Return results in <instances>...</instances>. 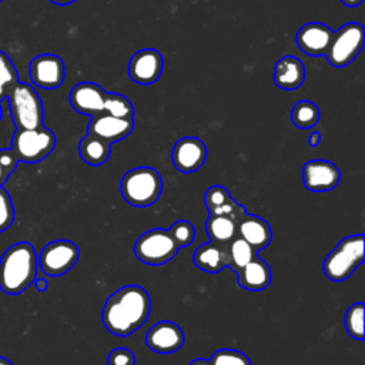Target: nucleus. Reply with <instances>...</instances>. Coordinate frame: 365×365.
<instances>
[{
	"label": "nucleus",
	"instance_id": "nucleus-1",
	"mask_svg": "<svg viewBox=\"0 0 365 365\" xmlns=\"http://www.w3.org/2000/svg\"><path fill=\"white\" fill-rule=\"evenodd\" d=\"M150 311L148 292L140 285H125L107 298L101 321L108 332L125 338L147 321Z\"/></svg>",
	"mask_w": 365,
	"mask_h": 365
},
{
	"label": "nucleus",
	"instance_id": "nucleus-2",
	"mask_svg": "<svg viewBox=\"0 0 365 365\" xmlns=\"http://www.w3.org/2000/svg\"><path fill=\"white\" fill-rule=\"evenodd\" d=\"M37 268L34 247L26 241L13 244L0 258V289L9 295L21 294L36 279Z\"/></svg>",
	"mask_w": 365,
	"mask_h": 365
},
{
	"label": "nucleus",
	"instance_id": "nucleus-3",
	"mask_svg": "<svg viewBox=\"0 0 365 365\" xmlns=\"http://www.w3.org/2000/svg\"><path fill=\"white\" fill-rule=\"evenodd\" d=\"M163 180L153 167H137L127 171L120 181V192L133 207L153 205L161 195Z\"/></svg>",
	"mask_w": 365,
	"mask_h": 365
},
{
	"label": "nucleus",
	"instance_id": "nucleus-4",
	"mask_svg": "<svg viewBox=\"0 0 365 365\" xmlns=\"http://www.w3.org/2000/svg\"><path fill=\"white\" fill-rule=\"evenodd\" d=\"M6 98L16 128L30 130L43 125V103L34 87L19 80L10 87Z\"/></svg>",
	"mask_w": 365,
	"mask_h": 365
},
{
	"label": "nucleus",
	"instance_id": "nucleus-5",
	"mask_svg": "<svg viewBox=\"0 0 365 365\" xmlns=\"http://www.w3.org/2000/svg\"><path fill=\"white\" fill-rule=\"evenodd\" d=\"M364 261V235L341 240L324 259V274L334 282L345 281Z\"/></svg>",
	"mask_w": 365,
	"mask_h": 365
},
{
	"label": "nucleus",
	"instance_id": "nucleus-6",
	"mask_svg": "<svg viewBox=\"0 0 365 365\" xmlns=\"http://www.w3.org/2000/svg\"><path fill=\"white\" fill-rule=\"evenodd\" d=\"M56 147L54 133L41 125L30 130L16 128L11 138V150L19 161L38 163L44 160Z\"/></svg>",
	"mask_w": 365,
	"mask_h": 365
},
{
	"label": "nucleus",
	"instance_id": "nucleus-7",
	"mask_svg": "<svg viewBox=\"0 0 365 365\" xmlns=\"http://www.w3.org/2000/svg\"><path fill=\"white\" fill-rule=\"evenodd\" d=\"M364 26L349 21L334 31L331 44L325 53L327 61L334 67H345L356 58L364 47Z\"/></svg>",
	"mask_w": 365,
	"mask_h": 365
},
{
	"label": "nucleus",
	"instance_id": "nucleus-8",
	"mask_svg": "<svg viewBox=\"0 0 365 365\" xmlns=\"http://www.w3.org/2000/svg\"><path fill=\"white\" fill-rule=\"evenodd\" d=\"M178 250L168 230L163 228L145 231L134 244V255L148 265H163L171 261Z\"/></svg>",
	"mask_w": 365,
	"mask_h": 365
},
{
	"label": "nucleus",
	"instance_id": "nucleus-9",
	"mask_svg": "<svg viewBox=\"0 0 365 365\" xmlns=\"http://www.w3.org/2000/svg\"><path fill=\"white\" fill-rule=\"evenodd\" d=\"M78 247L73 241L56 240L43 247L37 261L46 275L58 277L68 272L78 261Z\"/></svg>",
	"mask_w": 365,
	"mask_h": 365
},
{
	"label": "nucleus",
	"instance_id": "nucleus-10",
	"mask_svg": "<svg viewBox=\"0 0 365 365\" xmlns=\"http://www.w3.org/2000/svg\"><path fill=\"white\" fill-rule=\"evenodd\" d=\"M30 78L40 88L53 90L63 84L66 66L61 57L56 54H40L30 61Z\"/></svg>",
	"mask_w": 365,
	"mask_h": 365
},
{
	"label": "nucleus",
	"instance_id": "nucleus-11",
	"mask_svg": "<svg viewBox=\"0 0 365 365\" xmlns=\"http://www.w3.org/2000/svg\"><path fill=\"white\" fill-rule=\"evenodd\" d=\"M163 54L155 48H143L133 54L128 64L130 78L141 86L154 84L163 73Z\"/></svg>",
	"mask_w": 365,
	"mask_h": 365
},
{
	"label": "nucleus",
	"instance_id": "nucleus-12",
	"mask_svg": "<svg viewBox=\"0 0 365 365\" xmlns=\"http://www.w3.org/2000/svg\"><path fill=\"white\" fill-rule=\"evenodd\" d=\"M341 180L338 167L327 160H311L302 167V181L307 190L324 192L334 190Z\"/></svg>",
	"mask_w": 365,
	"mask_h": 365
},
{
	"label": "nucleus",
	"instance_id": "nucleus-13",
	"mask_svg": "<svg viewBox=\"0 0 365 365\" xmlns=\"http://www.w3.org/2000/svg\"><path fill=\"white\" fill-rule=\"evenodd\" d=\"M171 160L174 167L181 173H194L207 160V147L197 137L180 138L171 151Z\"/></svg>",
	"mask_w": 365,
	"mask_h": 365
},
{
	"label": "nucleus",
	"instance_id": "nucleus-14",
	"mask_svg": "<svg viewBox=\"0 0 365 365\" xmlns=\"http://www.w3.org/2000/svg\"><path fill=\"white\" fill-rule=\"evenodd\" d=\"M184 341L182 329L171 321H160L145 334V345L157 354H173L184 345Z\"/></svg>",
	"mask_w": 365,
	"mask_h": 365
},
{
	"label": "nucleus",
	"instance_id": "nucleus-15",
	"mask_svg": "<svg viewBox=\"0 0 365 365\" xmlns=\"http://www.w3.org/2000/svg\"><path fill=\"white\" fill-rule=\"evenodd\" d=\"M107 91L91 81L77 83L70 91L71 107L84 115L94 117L104 111V100Z\"/></svg>",
	"mask_w": 365,
	"mask_h": 365
},
{
	"label": "nucleus",
	"instance_id": "nucleus-16",
	"mask_svg": "<svg viewBox=\"0 0 365 365\" xmlns=\"http://www.w3.org/2000/svg\"><path fill=\"white\" fill-rule=\"evenodd\" d=\"M332 37L334 30H331V27L319 21H311L304 24L298 30L295 41L301 51H304L308 56L318 57L325 56Z\"/></svg>",
	"mask_w": 365,
	"mask_h": 365
},
{
	"label": "nucleus",
	"instance_id": "nucleus-17",
	"mask_svg": "<svg viewBox=\"0 0 365 365\" xmlns=\"http://www.w3.org/2000/svg\"><path fill=\"white\" fill-rule=\"evenodd\" d=\"M133 128L134 118H118L103 111L91 117L87 127V133L113 144L130 135Z\"/></svg>",
	"mask_w": 365,
	"mask_h": 365
},
{
	"label": "nucleus",
	"instance_id": "nucleus-18",
	"mask_svg": "<svg viewBox=\"0 0 365 365\" xmlns=\"http://www.w3.org/2000/svg\"><path fill=\"white\" fill-rule=\"evenodd\" d=\"M237 234L244 241H247L255 252L267 248L272 238L269 224L264 218L248 212H245L240 220Z\"/></svg>",
	"mask_w": 365,
	"mask_h": 365
},
{
	"label": "nucleus",
	"instance_id": "nucleus-19",
	"mask_svg": "<svg viewBox=\"0 0 365 365\" xmlns=\"http://www.w3.org/2000/svg\"><path fill=\"white\" fill-rule=\"evenodd\" d=\"M274 84L282 90H295L305 80L304 63L294 56L281 57L274 67Z\"/></svg>",
	"mask_w": 365,
	"mask_h": 365
},
{
	"label": "nucleus",
	"instance_id": "nucleus-20",
	"mask_svg": "<svg viewBox=\"0 0 365 365\" xmlns=\"http://www.w3.org/2000/svg\"><path fill=\"white\" fill-rule=\"evenodd\" d=\"M237 284L248 291H262L265 289L271 282V269L268 264L254 257L247 265H244L237 272Z\"/></svg>",
	"mask_w": 365,
	"mask_h": 365
},
{
	"label": "nucleus",
	"instance_id": "nucleus-21",
	"mask_svg": "<svg viewBox=\"0 0 365 365\" xmlns=\"http://www.w3.org/2000/svg\"><path fill=\"white\" fill-rule=\"evenodd\" d=\"M227 247L228 245H220L212 241L205 242L195 250L192 261L201 271H205L208 274H217L228 267Z\"/></svg>",
	"mask_w": 365,
	"mask_h": 365
},
{
	"label": "nucleus",
	"instance_id": "nucleus-22",
	"mask_svg": "<svg viewBox=\"0 0 365 365\" xmlns=\"http://www.w3.org/2000/svg\"><path fill=\"white\" fill-rule=\"evenodd\" d=\"M242 217L210 214L205 222V231L210 240L220 245H228L235 237H238L237 228Z\"/></svg>",
	"mask_w": 365,
	"mask_h": 365
},
{
	"label": "nucleus",
	"instance_id": "nucleus-23",
	"mask_svg": "<svg viewBox=\"0 0 365 365\" xmlns=\"http://www.w3.org/2000/svg\"><path fill=\"white\" fill-rule=\"evenodd\" d=\"M110 150H111L110 143L88 133L86 134V137L81 138L78 144V154L81 160L93 167L103 165L110 157Z\"/></svg>",
	"mask_w": 365,
	"mask_h": 365
},
{
	"label": "nucleus",
	"instance_id": "nucleus-24",
	"mask_svg": "<svg viewBox=\"0 0 365 365\" xmlns=\"http://www.w3.org/2000/svg\"><path fill=\"white\" fill-rule=\"evenodd\" d=\"M319 115L321 113L318 106L309 100L298 101L291 110L292 124L302 130H308L317 125V123L319 121Z\"/></svg>",
	"mask_w": 365,
	"mask_h": 365
},
{
	"label": "nucleus",
	"instance_id": "nucleus-25",
	"mask_svg": "<svg viewBox=\"0 0 365 365\" xmlns=\"http://www.w3.org/2000/svg\"><path fill=\"white\" fill-rule=\"evenodd\" d=\"M228 254V268H231L234 272L241 269L244 265H247L254 257H257V252L251 248V245L244 241L241 237H235L227 247Z\"/></svg>",
	"mask_w": 365,
	"mask_h": 365
},
{
	"label": "nucleus",
	"instance_id": "nucleus-26",
	"mask_svg": "<svg viewBox=\"0 0 365 365\" xmlns=\"http://www.w3.org/2000/svg\"><path fill=\"white\" fill-rule=\"evenodd\" d=\"M104 111L118 118H134V107L131 101L118 93H107L104 100Z\"/></svg>",
	"mask_w": 365,
	"mask_h": 365
},
{
	"label": "nucleus",
	"instance_id": "nucleus-27",
	"mask_svg": "<svg viewBox=\"0 0 365 365\" xmlns=\"http://www.w3.org/2000/svg\"><path fill=\"white\" fill-rule=\"evenodd\" d=\"M344 324L348 335L354 339H364V304L356 302L351 305L344 317Z\"/></svg>",
	"mask_w": 365,
	"mask_h": 365
},
{
	"label": "nucleus",
	"instance_id": "nucleus-28",
	"mask_svg": "<svg viewBox=\"0 0 365 365\" xmlns=\"http://www.w3.org/2000/svg\"><path fill=\"white\" fill-rule=\"evenodd\" d=\"M16 81H19V74L13 61L6 53L0 51V101L6 98L10 87Z\"/></svg>",
	"mask_w": 365,
	"mask_h": 365
},
{
	"label": "nucleus",
	"instance_id": "nucleus-29",
	"mask_svg": "<svg viewBox=\"0 0 365 365\" xmlns=\"http://www.w3.org/2000/svg\"><path fill=\"white\" fill-rule=\"evenodd\" d=\"M168 232L171 234V237L175 241V244L178 245V248L191 245V242L195 238L194 225L187 220H178V221L173 222L171 227L168 228Z\"/></svg>",
	"mask_w": 365,
	"mask_h": 365
},
{
	"label": "nucleus",
	"instance_id": "nucleus-30",
	"mask_svg": "<svg viewBox=\"0 0 365 365\" xmlns=\"http://www.w3.org/2000/svg\"><path fill=\"white\" fill-rule=\"evenodd\" d=\"M208 361L210 365H252L250 358L237 349H218Z\"/></svg>",
	"mask_w": 365,
	"mask_h": 365
},
{
	"label": "nucleus",
	"instance_id": "nucleus-31",
	"mask_svg": "<svg viewBox=\"0 0 365 365\" xmlns=\"http://www.w3.org/2000/svg\"><path fill=\"white\" fill-rule=\"evenodd\" d=\"M234 198L232 195L228 192V190L222 185H211L205 194H204V204L207 207L208 211L214 210V208H218L221 205H225L228 202H231Z\"/></svg>",
	"mask_w": 365,
	"mask_h": 365
},
{
	"label": "nucleus",
	"instance_id": "nucleus-32",
	"mask_svg": "<svg viewBox=\"0 0 365 365\" xmlns=\"http://www.w3.org/2000/svg\"><path fill=\"white\" fill-rule=\"evenodd\" d=\"M14 221V207L9 192L0 187V231L7 230Z\"/></svg>",
	"mask_w": 365,
	"mask_h": 365
},
{
	"label": "nucleus",
	"instance_id": "nucleus-33",
	"mask_svg": "<svg viewBox=\"0 0 365 365\" xmlns=\"http://www.w3.org/2000/svg\"><path fill=\"white\" fill-rule=\"evenodd\" d=\"M134 354L128 348H114L107 356V365H134Z\"/></svg>",
	"mask_w": 365,
	"mask_h": 365
},
{
	"label": "nucleus",
	"instance_id": "nucleus-34",
	"mask_svg": "<svg viewBox=\"0 0 365 365\" xmlns=\"http://www.w3.org/2000/svg\"><path fill=\"white\" fill-rule=\"evenodd\" d=\"M17 163H19V160H17V157H16V154L13 153L11 148H9V150H0V164H1V167L4 168V171H6V174H7L9 177H10L11 173L16 170Z\"/></svg>",
	"mask_w": 365,
	"mask_h": 365
},
{
	"label": "nucleus",
	"instance_id": "nucleus-35",
	"mask_svg": "<svg viewBox=\"0 0 365 365\" xmlns=\"http://www.w3.org/2000/svg\"><path fill=\"white\" fill-rule=\"evenodd\" d=\"M308 143L311 147H317L319 143H321V133L318 131H312L308 137Z\"/></svg>",
	"mask_w": 365,
	"mask_h": 365
},
{
	"label": "nucleus",
	"instance_id": "nucleus-36",
	"mask_svg": "<svg viewBox=\"0 0 365 365\" xmlns=\"http://www.w3.org/2000/svg\"><path fill=\"white\" fill-rule=\"evenodd\" d=\"M33 282H34L36 289H37V291H40V292L46 291V289H47V287H48V282H47V279H44V278H36Z\"/></svg>",
	"mask_w": 365,
	"mask_h": 365
},
{
	"label": "nucleus",
	"instance_id": "nucleus-37",
	"mask_svg": "<svg viewBox=\"0 0 365 365\" xmlns=\"http://www.w3.org/2000/svg\"><path fill=\"white\" fill-rule=\"evenodd\" d=\"M342 4H345L346 7H356L359 4L364 3V0H339Z\"/></svg>",
	"mask_w": 365,
	"mask_h": 365
},
{
	"label": "nucleus",
	"instance_id": "nucleus-38",
	"mask_svg": "<svg viewBox=\"0 0 365 365\" xmlns=\"http://www.w3.org/2000/svg\"><path fill=\"white\" fill-rule=\"evenodd\" d=\"M188 365H210V361L204 359V358H197V359L191 361Z\"/></svg>",
	"mask_w": 365,
	"mask_h": 365
},
{
	"label": "nucleus",
	"instance_id": "nucleus-39",
	"mask_svg": "<svg viewBox=\"0 0 365 365\" xmlns=\"http://www.w3.org/2000/svg\"><path fill=\"white\" fill-rule=\"evenodd\" d=\"M53 4H57V6H67V4H71L77 0H50Z\"/></svg>",
	"mask_w": 365,
	"mask_h": 365
},
{
	"label": "nucleus",
	"instance_id": "nucleus-40",
	"mask_svg": "<svg viewBox=\"0 0 365 365\" xmlns=\"http://www.w3.org/2000/svg\"><path fill=\"white\" fill-rule=\"evenodd\" d=\"M7 178H9V175L6 174L4 168H3V167H1V164H0V187H1V184H3Z\"/></svg>",
	"mask_w": 365,
	"mask_h": 365
},
{
	"label": "nucleus",
	"instance_id": "nucleus-41",
	"mask_svg": "<svg viewBox=\"0 0 365 365\" xmlns=\"http://www.w3.org/2000/svg\"><path fill=\"white\" fill-rule=\"evenodd\" d=\"M0 365H13L10 359L4 358V356H0Z\"/></svg>",
	"mask_w": 365,
	"mask_h": 365
},
{
	"label": "nucleus",
	"instance_id": "nucleus-42",
	"mask_svg": "<svg viewBox=\"0 0 365 365\" xmlns=\"http://www.w3.org/2000/svg\"><path fill=\"white\" fill-rule=\"evenodd\" d=\"M0 120H1V104H0Z\"/></svg>",
	"mask_w": 365,
	"mask_h": 365
},
{
	"label": "nucleus",
	"instance_id": "nucleus-43",
	"mask_svg": "<svg viewBox=\"0 0 365 365\" xmlns=\"http://www.w3.org/2000/svg\"><path fill=\"white\" fill-rule=\"evenodd\" d=\"M0 1H3V0H0Z\"/></svg>",
	"mask_w": 365,
	"mask_h": 365
}]
</instances>
